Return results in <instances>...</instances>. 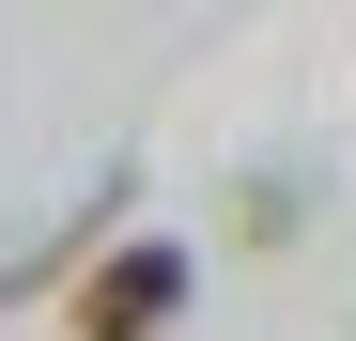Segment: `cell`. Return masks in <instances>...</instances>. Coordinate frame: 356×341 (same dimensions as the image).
Segmentation results:
<instances>
[{
    "mask_svg": "<svg viewBox=\"0 0 356 341\" xmlns=\"http://www.w3.org/2000/svg\"><path fill=\"white\" fill-rule=\"evenodd\" d=\"M170 310H186V248H170V233H124L78 279V341H155Z\"/></svg>",
    "mask_w": 356,
    "mask_h": 341,
    "instance_id": "obj_1",
    "label": "cell"
}]
</instances>
